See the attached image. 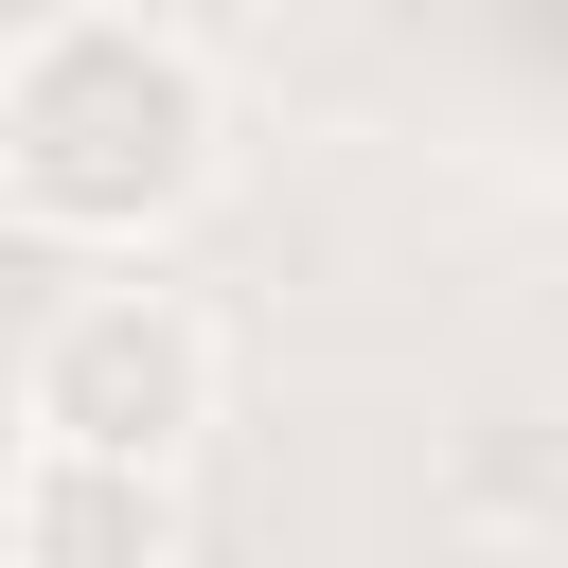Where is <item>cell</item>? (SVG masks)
Here are the masks:
<instances>
[{
	"label": "cell",
	"mask_w": 568,
	"mask_h": 568,
	"mask_svg": "<svg viewBox=\"0 0 568 568\" xmlns=\"http://www.w3.org/2000/svg\"><path fill=\"white\" fill-rule=\"evenodd\" d=\"M178 550V479L160 462H18V568H160Z\"/></svg>",
	"instance_id": "3"
},
{
	"label": "cell",
	"mask_w": 568,
	"mask_h": 568,
	"mask_svg": "<svg viewBox=\"0 0 568 568\" xmlns=\"http://www.w3.org/2000/svg\"><path fill=\"white\" fill-rule=\"evenodd\" d=\"M213 390H231V355H213V320H195L178 284H89V302H53L36 355H18V426H36L53 462H160V479H178V444L213 426Z\"/></svg>",
	"instance_id": "2"
},
{
	"label": "cell",
	"mask_w": 568,
	"mask_h": 568,
	"mask_svg": "<svg viewBox=\"0 0 568 568\" xmlns=\"http://www.w3.org/2000/svg\"><path fill=\"white\" fill-rule=\"evenodd\" d=\"M231 160L213 53L160 18H36L0 36V195L71 248H160Z\"/></svg>",
	"instance_id": "1"
}]
</instances>
